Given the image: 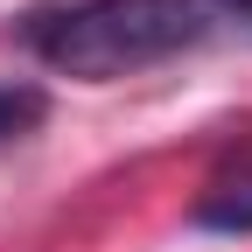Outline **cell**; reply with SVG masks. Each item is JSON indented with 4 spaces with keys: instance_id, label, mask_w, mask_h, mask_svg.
Masks as SVG:
<instances>
[{
    "instance_id": "6da1fadb",
    "label": "cell",
    "mask_w": 252,
    "mask_h": 252,
    "mask_svg": "<svg viewBox=\"0 0 252 252\" xmlns=\"http://www.w3.org/2000/svg\"><path fill=\"white\" fill-rule=\"evenodd\" d=\"M203 28L210 21L196 0H70V7L35 14L21 35L49 70L84 77V84H112V77H133L147 63L196 49Z\"/></svg>"
},
{
    "instance_id": "7a4b0ae2",
    "label": "cell",
    "mask_w": 252,
    "mask_h": 252,
    "mask_svg": "<svg viewBox=\"0 0 252 252\" xmlns=\"http://www.w3.org/2000/svg\"><path fill=\"white\" fill-rule=\"evenodd\" d=\"M189 217H196L203 231H231V238L252 231V140L224 154V168L203 182V196H196Z\"/></svg>"
},
{
    "instance_id": "3957f363",
    "label": "cell",
    "mask_w": 252,
    "mask_h": 252,
    "mask_svg": "<svg viewBox=\"0 0 252 252\" xmlns=\"http://www.w3.org/2000/svg\"><path fill=\"white\" fill-rule=\"evenodd\" d=\"M42 119H49V98L35 84H0V147L21 140V133H35Z\"/></svg>"
},
{
    "instance_id": "277c9868",
    "label": "cell",
    "mask_w": 252,
    "mask_h": 252,
    "mask_svg": "<svg viewBox=\"0 0 252 252\" xmlns=\"http://www.w3.org/2000/svg\"><path fill=\"white\" fill-rule=\"evenodd\" d=\"M224 7H238V14H252V0H224Z\"/></svg>"
}]
</instances>
